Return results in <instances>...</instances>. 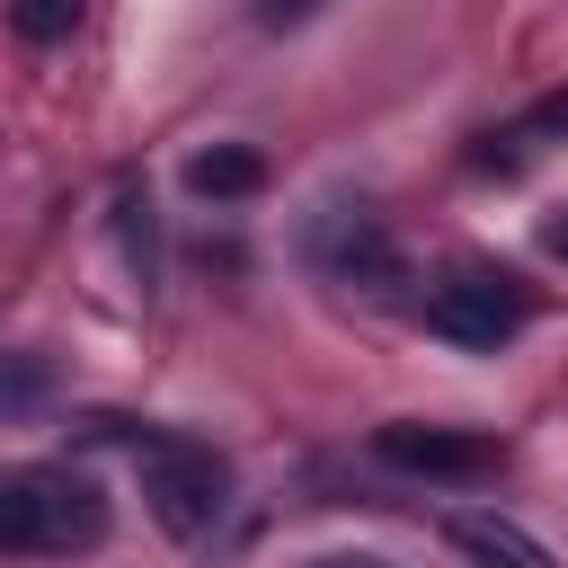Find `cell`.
<instances>
[{"label":"cell","mask_w":568,"mask_h":568,"mask_svg":"<svg viewBox=\"0 0 568 568\" xmlns=\"http://www.w3.org/2000/svg\"><path fill=\"white\" fill-rule=\"evenodd\" d=\"M257 18H266V27H311L320 0H257Z\"/></svg>","instance_id":"30bf717a"},{"label":"cell","mask_w":568,"mask_h":568,"mask_svg":"<svg viewBox=\"0 0 568 568\" xmlns=\"http://www.w3.org/2000/svg\"><path fill=\"white\" fill-rule=\"evenodd\" d=\"M541 248H550V257L568 266V213H559V222H541Z\"/></svg>","instance_id":"8fae6325"},{"label":"cell","mask_w":568,"mask_h":568,"mask_svg":"<svg viewBox=\"0 0 568 568\" xmlns=\"http://www.w3.org/2000/svg\"><path fill=\"white\" fill-rule=\"evenodd\" d=\"M133 470H142V506L169 541H213L231 515V462L195 435H133Z\"/></svg>","instance_id":"7a4b0ae2"},{"label":"cell","mask_w":568,"mask_h":568,"mask_svg":"<svg viewBox=\"0 0 568 568\" xmlns=\"http://www.w3.org/2000/svg\"><path fill=\"white\" fill-rule=\"evenodd\" d=\"M106 541V488L71 462L0 470V559H80Z\"/></svg>","instance_id":"6da1fadb"},{"label":"cell","mask_w":568,"mask_h":568,"mask_svg":"<svg viewBox=\"0 0 568 568\" xmlns=\"http://www.w3.org/2000/svg\"><path fill=\"white\" fill-rule=\"evenodd\" d=\"M524 320H532V302H524V284L497 275V266H462V275H444V284L426 293V328L453 337V346H506Z\"/></svg>","instance_id":"3957f363"},{"label":"cell","mask_w":568,"mask_h":568,"mask_svg":"<svg viewBox=\"0 0 568 568\" xmlns=\"http://www.w3.org/2000/svg\"><path fill=\"white\" fill-rule=\"evenodd\" d=\"M373 462H390V470H408V479H488V470H497V435L390 417V426L373 435Z\"/></svg>","instance_id":"277c9868"},{"label":"cell","mask_w":568,"mask_h":568,"mask_svg":"<svg viewBox=\"0 0 568 568\" xmlns=\"http://www.w3.org/2000/svg\"><path fill=\"white\" fill-rule=\"evenodd\" d=\"M444 541H453L470 568H550V541L524 532V524L497 515V506H444Z\"/></svg>","instance_id":"8992f818"},{"label":"cell","mask_w":568,"mask_h":568,"mask_svg":"<svg viewBox=\"0 0 568 568\" xmlns=\"http://www.w3.org/2000/svg\"><path fill=\"white\" fill-rule=\"evenodd\" d=\"M115 240H124V266L151 284V266H160V248H151V204L142 195H115Z\"/></svg>","instance_id":"ba28073f"},{"label":"cell","mask_w":568,"mask_h":568,"mask_svg":"<svg viewBox=\"0 0 568 568\" xmlns=\"http://www.w3.org/2000/svg\"><path fill=\"white\" fill-rule=\"evenodd\" d=\"M311 568H390V559H346V550H337V559H311Z\"/></svg>","instance_id":"7c38bea8"},{"label":"cell","mask_w":568,"mask_h":568,"mask_svg":"<svg viewBox=\"0 0 568 568\" xmlns=\"http://www.w3.org/2000/svg\"><path fill=\"white\" fill-rule=\"evenodd\" d=\"M71 18H80V0H9V27H18L27 44H62Z\"/></svg>","instance_id":"9c48e42d"},{"label":"cell","mask_w":568,"mask_h":568,"mask_svg":"<svg viewBox=\"0 0 568 568\" xmlns=\"http://www.w3.org/2000/svg\"><path fill=\"white\" fill-rule=\"evenodd\" d=\"M186 186H195V195H213V204H240V195H257V186H266V160H257L248 142H213V151H195V160H186Z\"/></svg>","instance_id":"52a82bcc"},{"label":"cell","mask_w":568,"mask_h":568,"mask_svg":"<svg viewBox=\"0 0 568 568\" xmlns=\"http://www.w3.org/2000/svg\"><path fill=\"white\" fill-rule=\"evenodd\" d=\"M311 266H320L328 284H390V275H399V248H390L382 213L328 204V213L311 222Z\"/></svg>","instance_id":"5b68a950"}]
</instances>
